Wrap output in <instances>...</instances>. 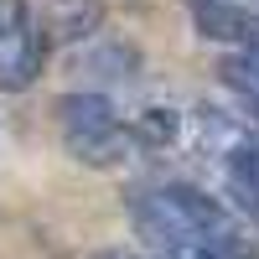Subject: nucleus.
Instances as JSON below:
<instances>
[{"instance_id":"9","label":"nucleus","mask_w":259,"mask_h":259,"mask_svg":"<svg viewBox=\"0 0 259 259\" xmlns=\"http://www.w3.org/2000/svg\"><path fill=\"white\" fill-rule=\"evenodd\" d=\"M94 259H130V254H119V249H104V254H94Z\"/></svg>"},{"instance_id":"8","label":"nucleus","mask_w":259,"mask_h":259,"mask_svg":"<svg viewBox=\"0 0 259 259\" xmlns=\"http://www.w3.org/2000/svg\"><path fill=\"white\" fill-rule=\"evenodd\" d=\"M233 57H239V62H244V68H249V73L259 78V47H249V52H233Z\"/></svg>"},{"instance_id":"2","label":"nucleus","mask_w":259,"mask_h":259,"mask_svg":"<svg viewBox=\"0 0 259 259\" xmlns=\"http://www.w3.org/2000/svg\"><path fill=\"white\" fill-rule=\"evenodd\" d=\"M68 68L78 78H94V83H135L140 78V47H135V41L109 36V41H94V47L73 52Z\"/></svg>"},{"instance_id":"6","label":"nucleus","mask_w":259,"mask_h":259,"mask_svg":"<svg viewBox=\"0 0 259 259\" xmlns=\"http://www.w3.org/2000/svg\"><path fill=\"white\" fill-rule=\"evenodd\" d=\"M104 21V6L99 0H83V6H68V16L57 21V41H68V47H78L83 36H94V26Z\"/></svg>"},{"instance_id":"3","label":"nucleus","mask_w":259,"mask_h":259,"mask_svg":"<svg viewBox=\"0 0 259 259\" xmlns=\"http://www.w3.org/2000/svg\"><path fill=\"white\" fill-rule=\"evenodd\" d=\"M68 145V156L78 166H94V171H109V166H124L135 156V135H130V124H114V130H89V135H62Z\"/></svg>"},{"instance_id":"7","label":"nucleus","mask_w":259,"mask_h":259,"mask_svg":"<svg viewBox=\"0 0 259 259\" xmlns=\"http://www.w3.org/2000/svg\"><path fill=\"white\" fill-rule=\"evenodd\" d=\"M228 192H233V202H239L244 218H249V223H259V182L249 177V171L228 166Z\"/></svg>"},{"instance_id":"4","label":"nucleus","mask_w":259,"mask_h":259,"mask_svg":"<svg viewBox=\"0 0 259 259\" xmlns=\"http://www.w3.org/2000/svg\"><path fill=\"white\" fill-rule=\"evenodd\" d=\"M52 114L62 124V135H89V130H114L119 124V109L109 94H94V89H73L52 104Z\"/></svg>"},{"instance_id":"1","label":"nucleus","mask_w":259,"mask_h":259,"mask_svg":"<svg viewBox=\"0 0 259 259\" xmlns=\"http://www.w3.org/2000/svg\"><path fill=\"white\" fill-rule=\"evenodd\" d=\"M41 62H47V36L26 11V0H0V89H31L41 78Z\"/></svg>"},{"instance_id":"10","label":"nucleus","mask_w":259,"mask_h":259,"mask_svg":"<svg viewBox=\"0 0 259 259\" xmlns=\"http://www.w3.org/2000/svg\"><path fill=\"white\" fill-rule=\"evenodd\" d=\"M52 6H73V0H52Z\"/></svg>"},{"instance_id":"5","label":"nucleus","mask_w":259,"mask_h":259,"mask_svg":"<svg viewBox=\"0 0 259 259\" xmlns=\"http://www.w3.org/2000/svg\"><path fill=\"white\" fill-rule=\"evenodd\" d=\"M130 135H135V145L145 150H161L182 135V114L171 109V104H150V109H140L135 119H130Z\"/></svg>"}]
</instances>
